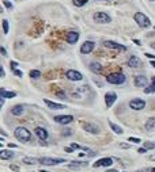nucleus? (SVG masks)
I'll use <instances>...</instances> for the list:
<instances>
[{
    "label": "nucleus",
    "mask_w": 155,
    "mask_h": 172,
    "mask_svg": "<svg viewBox=\"0 0 155 172\" xmlns=\"http://www.w3.org/2000/svg\"><path fill=\"white\" fill-rule=\"evenodd\" d=\"M72 2H74V4L76 7H83L86 3L88 2V0H72Z\"/></svg>",
    "instance_id": "obj_28"
},
{
    "label": "nucleus",
    "mask_w": 155,
    "mask_h": 172,
    "mask_svg": "<svg viewBox=\"0 0 155 172\" xmlns=\"http://www.w3.org/2000/svg\"><path fill=\"white\" fill-rule=\"evenodd\" d=\"M103 2H109V0H103Z\"/></svg>",
    "instance_id": "obj_54"
},
{
    "label": "nucleus",
    "mask_w": 155,
    "mask_h": 172,
    "mask_svg": "<svg viewBox=\"0 0 155 172\" xmlns=\"http://www.w3.org/2000/svg\"><path fill=\"white\" fill-rule=\"evenodd\" d=\"M128 65L131 68H139L140 65H142V60H140L139 57H136V56H132L128 60Z\"/></svg>",
    "instance_id": "obj_18"
},
{
    "label": "nucleus",
    "mask_w": 155,
    "mask_h": 172,
    "mask_svg": "<svg viewBox=\"0 0 155 172\" xmlns=\"http://www.w3.org/2000/svg\"><path fill=\"white\" fill-rule=\"evenodd\" d=\"M129 107L132 110H136V111H140V110H143L146 107V102L143 99H132L129 102Z\"/></svg>",
    "instance_id": "obj_7"
},
{
    "label": "nucleus",
    "mask_w": 155,
    "mask_h": 172,
    "mask_svg": "<svg viewBox=\"0 0 155 172\" xmlns=\"http://www.w3.org/2000/svg\"><path fill=\"white\" fill-rule=\"evenodd\" d=\"M40 172H48V171H44V170H42V171H40Z\"/></svg>",
    "instance_id": "obj_53"
},
{
    "label": "nucleus",
    "mask_w": 155,
    "mask_h": 172,
    "mask_svg": "<svg viewBox=\"0 0 155 172\" xmlns=\"http://www.w3.org/2000/svg\"><path fill=\"white\" fill-rule=\"evenodd\" d=\"M11 113H12V115H15V117L22 115L23 113H25V106H23V104H16V106H14V107L11 109Z\"/></svg>",
    "instance_id": "obj_20"
},
{
    "label": "nucleus",
    "mask_w": 155,
    "mask_h": 172,
    "mask_svg": "<svg viewBox=\"0 0 155 172\" xmlns=\"http://www.w3.org/2000/svg\"><path fill=\"white\" fill-rule=\"evenodd\" d=\"M0 95L3 98H7V99H11V98H15L16 96V92L15 91H7L4 88H0Z\"/></svg>",
    "instance_id": "obj_22"
},
{
    "label": "nucleus",
    "mask_w": 155,
    "mask_h": 172,
    "mask_svg": "<svg viewBox=\"0 0 155 172\" xmlns=\"http://www.w3.org/2000/svg\"><path fill=\"white\" fill-rule=\"evenodd\" d=\"M125 80H127V77L123 73H110L106 76V81L110 84H123V83H125Z\"/></svg>",
    "instance_id": "obj_2"
},
{
    "label": "nucleus",
    "mask_w": 155,
    "mask_h": 172,
    "mask_svg": "<svg viewBox=\"0 0 155 172\" xmlns=\"http://www.w3.org/2000/svg\"><path fill=\"white\" fill-rule=\"evenodd\" d=\"M65 76H67L68 80L71 81H80L82 79H83V75L80 73V72L78 71H74V69H70L67 71V73H65Z\"/></svg>",
    "instance_id": "obj_8"
},
{
    "label": "nucleus",
    "mask_w": 155,
    "mask_h": 172,
    "mask_svg": "<svg viewBox=\"0 0 155 172\" xmlns=\"http://www.w3.org/2000/svg\"><path fill=\"white\" fill-rule=\"evenodd\" d=\"M10 65H11V69L15 71L16 67H18V63H16V61H11V63H10Z\"/></svg>",
    "instance_id": "obj_35"
},
{
    "label": "nucleus",
    "mask_w": 155,
    "mask_h": 172,
    "mask_svg": "<svg viewBox=\"0 0 155 172\" xmlns=\"http://www.w3.org/2000/svg\"><path fill=\"white\" fill-rule=\"evenodd\" d=\"M94 46H95V43L93 42V41H86V42L80 46V53H83V54L91 53V51L94 50Z\"/></svg>",
    "instance_id": "obj_12"
},
{
    "label": "nucleus",
    "mask_w": 155,
    "mask_h": 172,
    "mask_svg": "<svg viewBox=\"0 0 155 172\" xmlns=\"http://www.w3.org/2000/svg\"><path fill=\"white\" fill-rule=\"evenodd\" d=\"M6 76V71L3 69V67L0 65V77H4Z\"/></svg>",
    "instance_id": "obj_37"
},
{
    "label": "nucleus",
    "mask_w": 155,
    "mask_h": 172,
    "mask_svg": "<svg viewBox=\"0 0 155 172\" xmlns=\"http://www.w3.org/2000/svg\"><path fill=\"white\" fill-rule=\"evenodd\" d=\"M78 39H79V33H76V31H70V33L67 34V42L68 43L74 45V43L78 42Z\"/></svg>",
    "instance_id": "obj_17"
},
{
    "label": "nucleus",
    "mask_w": 155,
    "mask_h": 172,
    "mask_svg": "<svg viewBox=\"0 0 155 172\" xmlns=\"http://www.w3.org/2000/svg\"><path fill=\"white\" fill-rule=\"evenodd\" d=\"M0 53H2L3 56H7V50H6L3 46H0Z\"/></svg>",
    "instance_id": "obj_40"
},
{
    "label": "nucleus",
    "mask_w": 155,
    "mask_h": 172,
    "mask_svg": "<svg viewBox=\"0 0 155 172\" xmlns=\"http://www.w3.org/2000/svg\"><path fill=\"white\" fill-rule=\"evenodd\" d=\"M0 148H2V144H0Z\"/></svg>",
    "instance_id": "obj_55"
},
{
    "label": "nucleus",
    "mask_w": 155,
    "mask_h": 172,
    "mask_svg": "<svg viewBox=\"0 0 155 172\" xmlns=\"http://www.w3.org/2000/svg\"><path fill=\"white\" fill-rule=\"evenodd\" d=\"M2 26H3V31H4V34H8V20H3V23H2Z\"/></svg>",
    "instance_id": "obj_30"
},
{
    "label": "nucleus",
    "mask_w": 155,
    "mask_h": 172,
    "mask_svg": "<svg viewBox=\"0 0 155 172\" xmlns=\"http://www.w3.org/2000/svg\"><path fill=\"white\" fill-rule=\"evenodd\" d=\"M83 167H87L86 161H71L68 164V168H71V170H79V168H83Z\"/></svg>",
    "instance_id": "obj_19"
},
{
    "label": "nucleus",
    "mask_w": 155,
    "mask_h": 172,
    "mask_svg": "<svg viewBox=\"0 0 155 172\" xmlns=\"http://www.w3.org/2000/svg\"><path fill=\"white\" fill-rule=\"evenodd\" d=\"M36 134H37V137L41 140V141H45L48 138V130L46 129H44V128H41V126H38V128H36Z\"/></svg>",
    "instance_id": "obj_16"
},
{
    "label": "nucleus",
    "mask_w": 155,
    "mask_h": 172,
    "mask_svg": "<svg viewBox=\"0 0 155 172\" xmlns=\"http://www.w3.org/2000/svg\"><path fill=\"white\" fill-rule=\"evenodd\" d=\"M146 56L149 57V58H153V60H155V56L154 54H150V53H146Z\"/></svg>",
    "instance_id": "obj_45"
},
{
    "label": "nucleus",
    "mask_w": 155,
    "mask_h": 172,
    "mask_svg": "<svg viewBox=\"0 0 155 172\" xmlns=\"http://www.w3.org/2000/svg\"><path fill=\"white\" fill-rule=\"evenodd\" d=\"M23 163L29 164V166H34V164H40L38 159H34V157H23Z\"/></svg>",
    "instance_id": "obj_25"
},
{
    "label": "nucleus",
    "mask_w": 155,
    "mask_h": 172,
    "mask_svg": "<svg viewBox=\"0 0 155 172\" xmlns=\"http://www.w3.org/2000/svg\"><path fill=\"white\" fill-rule=\"evenodd\" d=\"M144 92H146V94H154V92H155V87H154L153 84H151L150 87H146V88H144Z\"/></svg>",
    "instance_id": "obj_31"
},
{
    "label": "nucleus",
    "mask_w": 155,
    "mask_h": 172,
    "mask_svg": "<svg viewBox=\"0 0 155 172\" xmlns=\"http://www.w3.org/2000/svg\"><path fill=\"white\" fill-rule=\"evenodd\" d=\"M10 168H11L12 171H15V172H19V171H20L19 167H18V166H14V164H12V166H10Z\"/></svg>",
    "instance_id": "obj_38"
},
{
    "label": "nucleus",
    "mask_w": 155,
    "mask_h": 172,
    "mask_svg": "<svg viewBox=\"0 0 155 172\" xmlns=\"http://www.w3.org/2000/svg\"><path fill=\"white\" fill-rule=\"evenodd\" d=\"M103 46L108 47V49H112V50H117V51H125L127 47L121 43H117L114 41H105L103 42Z\"/></svg>",
    "instance_id": "obj_6"
},
{
    "label": "nucleus",
    "mask_w": 155,
    "mask_h": 172,
    "mask_svg": "<svg viewBox=\"0 0 155 172\" xmlns=\"http://www.w3.org/2000/svg\"><path fill=\"white\" fill-rule=\"evenodd\" d=\"M117 100V94L116 92H108L105 95V104L106 107H112L114 104V102Z\"/></svg>",
    "instance_id": "obj_13"
},
{
    "label": "nucleus",
    "mask_w": 155,
    "mask_h": 172,
    "mask_svg": "<svg viewBox=\"0 0 155 172\" xmlns=\"http://www.w3.org/2000/svg\"><path fill=\"white\" fill-rule=\"evenodd\" d=\"M94 22H97V23H101V25H106V23H110V16L108 15V14H105V12H95L94 14Z\"/></svg>",
    "instance_id": "obj_5"
},
{
    "label": "nucleus",
    "mask_w": 155,
    "mask_h": 172,
    "mask_svg": "<svg viewBox=\"0 0 155 172\" xmlns=\"http://www.w3.org/2000/svg\"><path fill=\"white\" fill-rule=\"evenodd\" d=\"M4 104V98H3L2 95H0V109H2V106Z\"/></svg>",
    "instance_id": "obj_44"
},
{
    "label": "nucleus",
    "mask_w": 155,
    "mask_h": 172,
    "mask_svg": "<svg viewBox=\"0 0 155 172\" xmlns=\"http://www.w3.org/2000/svg\"><path fill=\"white\" fill-rule=\"evenodd\" d=\"M146 130L149 132H155V118H150L146 122Z\"/></svg>",
    "instance_id": "obj_24"
},
{
    "label": "nucleus",
    "mask_w": 155,
    "mask_h": 172,
    "mask_svg": "<svg viewBox=\"0 0 155 172\" xmlns=\"http://www.w3.org/2000/svg\"><path fill=\"white\" fill-rule=\"evenodd\" d=\"M14 156H15V152H12V150H2L0 152V159L2 160H10Z\"/></svg>",
    "instance_id": "obj_21"
},
{
    "label": "nucleus",
    "mask_w": 155,
    "mask_h": 172,
    "mask_svg": "<svg viewBox=\"0 0 155 172\" xmlns=\"http://www.w3.org/2000/svg\"><path fill=\"white\" fill-rule=\"evenodd\" d=\"M150 160H155V154H153V156H150Z\"/></svg>",
    "instance_id": "obj_48"
},
{
    "label": "nucleus",
    "mask_w": 155,
    "mask_h": 172,
    "mask_svg": "<svg viewBox=\"0 0 155 172\" xmlns=\"http://www.w3.org/2000/svg\"><path fill=\"white\" fill-rule=\"evenodd\" d=\"M29 76L32 77V79H40L41 77V72L37 71V69H33V71H30Z\"/></svg>",
    "instance_id": "obj_27"
},
{
    "label": "nucleus",
    "mask_w": 155,
    "mask_h": 172,
    "mask_svg": "<svg viewBox=\"0 0 155 172\" xmlns=\"http://www.w3.org/2000/svg\"><path fill=\"white\" fill-rule=\"evenodd\" d=\"M3 3H4V6H6L8 10H12V4L8 2V0H3Z\"/></svg>",
    "instance_id": "obj_34"
},
{
    "label": "nucleus",
    "mask_w": 155,
    "mask_h": 172,
    "mask_svg": "<svg viewBox=\"0 0 155 172\" xmlns=\"http://www.w3.org/2000/svg\"><path fill=\"white\" fill-rule=\"evenodd\" d=\"M14 136H15V138L19 140L20 142H27V141H30V138H32V133H30L26 128H22V126H19V128L15 129Z\"/></svg>",
    "instance_id": "obj_1"
},
{
    "label": "nucleus",
    "mask_w": 155,
    "mask_h": 172,
    "mask_svg": "<svg viewBox=\"0 0 155 172\" xmlns=\"http://www.w3.org/2000/svg\"><path fill=\"white\" fill-rule=\"evenodd\" d=\"M72 132L70 129H64V132H63V136H71Z\"/></svg>",
    "instance_id": "obj_36"
},
{
    "label": "nucleus",
    "mask_w": 155,
    "mask_h": 172,
    "mask_svg": "<svg viewBox=\"0 0 155 172\" xmlns=\"http://www.w3.org/2000/svg\"><path fill=\"white\" fill-rule=\"evenodd\" d=\"M56 95H57L60 99H65V92H63V91H57Z\"/></svg>",
    "instance_id": "obj_33"
},
{
    "label": "nucleus",
    "mask_w": 155,
    "mask_h": 172,
    "mask_svg": "<svg viewBox=\"0 0 155 172\" xmlns=\"http://www.w3.org/2000/svg\"><path fill=\"white\" fill-rule=\"evenodd\" d=\"M90 69H91V72H94V73H97V75H99V73H102V65L99 64V63H91L90 64Z\"/></svg>",
    "instance_id": "obj_23"
},
{
    "label": "nucleus",
    "mask_w": 155,
    "mask_h": 172,
    "mask_svg": "<svg viewBox=\"0 0 155 172\" xmlns=\"http://www.w3.org/2000/svg\"><path fill=\"white\" fill-rule=\"evenodd\" d=\"M151 65H153V67L155 68V60H154V61H151Z\"/></svg>",
    "instance_id": "obj_50"
},
{
    "label": "nucleus",
    "mask_w": 155,
    "mask_h": 172,
    "mask_svg": "<svg viewBox=\"0 0 155 172\" xmlns=\"http://www.w3.org/2000/svg\"><path fill=\"white\" fill-rule=\"evenodd\" d=\"M120 146H121V148H125V149H127V148H129V145H127V144H121Z\"/></svg>",
    "instance_id": "obj_46"
},
{
    "label": "nucleus",
    "mask_w": 155,
    "mask_h": 172,
    "mask_svg": "<svg viewBox=\"0 0 155 172\" xmlns=\"http://www.w3.org/2000/svg\"><path fill=\"white\" fill-rule=\"evenodd\" d=\"M71 148H72V149H82V146H80V145H78V144H72Z\"/></svg>",
    "instance_id": "obj_39"
},
{
    "label": "nucleus",
    "mask_w": 155,
    "mask_h": 172,
    "mask_svg": "<svg viewBox=\"0 0 155 172\" xmlns=\"http://www.w3.org/2000/svg\"><path fill=\"white\" fill-rule=\"evenodd\" d=\"M135 22L140 27H143V29H147V27L151 26V20L147 18V16L144 15L143 12H136L135 14Z\"/></svg>",
    "instance_id": "obj_3"
},
{
    "label": "nucleus",
    "mask_w": 155,
    "mask_h": 172,
    "mask_svg": "<svg viewBox=\"0 0 155 172\" xmlns=\"http://www.w3.org/2000/svg\"><path fill=\"white\" fill-rule=\"evenodd\" d=\"M133 83H135L136 87L139 88H146L147 84H149V79H147L146 76H143V75H137V76H135V80H133Z\"/></svg>",
    "instance_id": "obj_9"
},
{
    "label": "nucleus",
    "mask_w": 155,
    "mask_h": 172,
    "mask_svg": "<svg viewBox=\"0 0 155 172\" xmlns=\"http://www.w3.org/2000/svg\"><path fill=\"white\" fill-rule=\"evenodd\" d=\"M143 148H146L147 150L149 149H154L155 148V144L154 142H150V141H144V146Z\"/></svg>",
    "instance_id": "obj_29"
},
{
    "label": "nucleus",
    "mask_w": 155,
    "mask_h": 172,
    "mask_svg": "<svg viewBox=\"0 0 155 172\" xmlns=\"http://www.w3.org/2000/svg\"><path fill=\"white\" fill-rule=\"evenodd\" d=\"M151 172H155V168H153V170H151Z\"/></svg>",
    "instance_id": "obj_52"
},
{
    "label": "nucleus",
    "mask_w": 155,
    "mask_h": 172,
    "mask_svg": "<svg viewBox=\"0 0 155 172\" xmlns=\"http://www.w3.org/2000/svg\"><path fill=\"white\" fill-rule=\"evenodd\" d=\"M74 121V117L72 115H56L54 117V122L60 123V125H68Z\"/></svg>",
    "instance_id": "obj_10"
},
{
    "label": "nucleus",
    "mask_w": 155,
    "mask_h": 172,
    "mask_svg": "<svg viewBox=\"0 0 155 172\" xmlns=\"http://www.w3.org/2000/svg\"><path fill=\"white\" fill-rule=\"evenodd\" d=\"M109 126H110V128H112V130H113V132H114L116 134H123V133H124V130H123L121 128H120L118 125H116V123H113V122H109Z\"/></svg>",
    "instance_id": "obj_26"
},
{
    "label": "nucleus",
    "mask_w": 155,
    "mask_h": 172,
    "mask_svg": "<svg viewBox=\"0 0 155 172\" xmlns=\"http://www.w3.org/2000/svg\"><path fill=\"white\" fill-rule=\"evenodd\" d=\"M14 73H15L18 77H22V72H20V71H18V69H15V71H14Z\"/></svg>",
    "instance_id": "obj_42"
},
{
    "label": "nucleus",
    "mask_w": 155,
    "mask_h": 172,
    "mask_svg": "<svg viewBox=\"0 0 155 172\" xmlns=\"http://www.w3.org/2000/svg\"><path fill=\"white\" fill-rule=\"evenodd\" d=\"M64 150H65V152H68V153H72V152H74V149H72L71 146H70V148L65 146V148H64Z\"/></svg>",
    "instance_id": "obj_41"
},
{
    "label": "nucleus",
    "mask_w": 155,
    "mask_h": 172,
    "mask_svg": "<svg viewBox=\"0 0 155 172\" xmlns=\"http://www.w3.org/2000/svg\"><path fill=\"white\" fill-rule=\"evenodd\" d=\"M128 141H129V142H133V144H139L142 140H140V138H136V137H129Z\"/></svg>",
    "instance_id": "obj_32"
},
{
    "label": "nucleus",
    "mask_w": 155,
    "mask_h": 172,
    "mask_svg": "<svg viewBox=\"0 0 155 172\" xmlns=\"http://www.w3.org/2000/svg\"><path fill=\"white\" fill-rule=\"evenodd\" d=\"M113 164V159L110 157H103V159H99L97 163H94V167L98 168V167H110Z\"/></svg>",
    "instance_id": "obj_14"
},
{
    "label": "nucleus",
    "mask_w": 155,
    "mask_h": 172,
    "mask_svg": "<svg viewBox=\"0 0 155 172\" xmlns=\"http://www.w3.org/2000/svg\"><path fill=\"white\" fill-rule=\"evenodd\" d=\"M38 163L42 166H57V164L65 163L64 159H53V157H40Z\"/></svg>",
    "instance_id": "obj_4"
},
{
    "label": "nucleus",
    "mask_w": 155,
    "mask_h": 172,
    "mask_svg": "<svg viewBox=\"0 0 155 172\" xmlns=\"http://www.w3.org/2000/svg\"><path fill=\"white\" fill-rule=\"evenodd\" d=\"M44 103H45V104L50 110H64V109H67L64 104H60V103H54V102H52V100H48V99H44Z\"/></svg>",
    "instance_id": "obj_15"
},
{
    "label": "nucleus",
    "mask_w": 155,
    "mask_h": 172,
    "mask_svg": "<svg viewBox=\"0 0 155 172\" xmlns=\"http://www.w3.org/2000/svg\"><path fill=\"white\" fill-rule=\"evenodd\" d=\"M153 85L155 87V77H153Z\"/></svg>",
    "instance_id": "obj_51"
},
{
    "label": "nucleus",
    "mask_w": 155,
    "mask_h": 172,
    "mask_svg": "<svg viewBox=\"0 0 155 172\" xmlns=\"http://www.w3.org/2000/svg\"><path fill=\"white\" fill-rule=\"evenodd\" d=\"M151 2H155V0H151Z\"/></svg>",
    "instance_id": "obj_56"
},
{
    "label": "nucleus",
    "mask_w": 155,
    "mask_h": 172,
    "mask_svg": "<svg viewBox=\"0 0 155 172\" xmlns=\"http://www.w3.org/2000/svg\"><path fill=\"white\" fill-rule=\"evenodd\" d=\"M137 152H139V153H146L147 149H146V148H140V149H137Z\"/></svg>",
    "instance_id": "obj_43"
},
{
    "label": "nucleus",
    "mask_w": 155,
    "mask_h": 172,
    "mask_svg": "<svg viewBox=\"0 0 155 172\" xmlns=\"http://www.w3.org/2000/svg\"><path fill=\"white\" fill-rule=\"evenodd\" d=\"M0 141H2V138H0Z\"/></svg>",
    "instance_id": "obj_57"
},
{
    "label": "nucleus",
    "mask_w": 155,
    "mask_h": 172,
    "mask_svg": "<svg viewBox=\"0 0 155 172\" xmlns=\"http://www.w3.org/2000/svg\"><path fill=\"white\" fill-rule=\"evenodd\" d=\"M83 129L86 130L87 133H91V134H98L99 133V128L94 123H90V122H83L82 123Z\"/></svg>",
    "instance_id": "obj_11"
},
{
    "label": "nucleus",
    "mask_w": 155,
    "mask_h": 172,
    "mask_svg": "<svg viewBox=\"0 0 155 172\" xmlns=\"http://www.w3.org/2000/svg\"><path fill=\"white\" fill-rule=\"evenodd\" d=\"M106 172H117V171H116V170H108Z\"/></svg>",
    "instance_id": "obj_49"
},
{
    "label": "nucleus",
    "mask_w": 155,
    "mask_h": 172,
    "mask_svg": "<svg viewBox=\"0 0 155 172\" xmlns=\"http://www.w3.org/2000/svg\"><path fill=\"white\" fill-rule=\"evenodd\" d=\"M8 146H10V148H16V145H15V144H10Z\"/></svg>",
    "instance_id": "obj_47"
}]
</instances>
